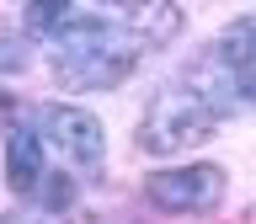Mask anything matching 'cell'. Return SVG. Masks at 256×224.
Wrapping results in <instances>:
<instances>
[{
    "label": "cell",
    "mask_w": 256,
    "mask_h": 224,
    "mask_svg": "<svg viewBox=\"0 0 256 224\" xmlns=\"http://www.w3.org/2000/svg\"><path fill=\"white\" fill-rule=\"evenodd\" d=\"M219 128V112L208 96H198L192 86H171L160 91L150 107H144V123H139V144L150 155H182V150H198V144L214 139Z\"/></svg>",
    "instance_id": "2"
},
{
    "label": "cell",
    "mask_w": 256,
    "mask_h": 224,
    "mask_svg": "<svg viewBox=\"0 0 256 224\" xmlns=\"http://www.w3.org/2000/svg\"><path fill=\"white\" fill-rule=\"evenodd\" d=\"M64 22H70V0H27V32L54 38Z\"/></svg>",
    "instance_id": "8"
},
{
    "label": "cell",
    "mask_w": 256,
    "mask_h": 224,
    "mask_svg": "<svg viewBox=\"0 0 256 224\" xmlns=\"http://www.w3.org/2000/svg\"><path fill=\"white\" fill-rule=\"evenodd\" d=\"M6 182L16 192L43 187V134L38 128H16L11 139H6Z\"/></svg>",
    "instance_id": "5"
},
{
    "label": "cell",
    "mask_w": 256,
    "mask_h": 224,
    "mask_svg": "<svg viewBox=\"0 0 256 224\" xmlns=\"http://www.w3.org/2000/svg\"><path fill=\"white\" fill-rule=\"evenodd\" d=\"M214 59L230 64L235 75H251V70H256V16H240V22H230V27L219 32Z\"/></svg>",
    "instance_id": "7"
},
{
    "label": "cell",
    "mask_w": 256,
    "mask_h": 224,
    "mask_svg": "<svg viewBox=\"0 0 256 224\" xmlns=\"http://www.w3.org/2000/svg\"><path fill=\"white\" fill-rule=\"evenodd\" d=\"M144 198L160 214H203L224 198V171L219 166H176V171H155L144 182Z\"/></svg>",
    "instance_id": "3"
},
{
    "label": "cell",
    "mask_w": 256,
    "mask_h": 224,
    "mask_svg": "<svg viewBox=\"0 0 256 224\" xmlns=\"http://www.w3.org/2000/svg\"><path fill=\"white\" fill-rule=\"evenodd\" d=\"M48 59L64 91H107L134 75L139 43H134V27H112L102 16H70L48 38Z\"/></svg>",
    "instance_id": "1"
},
{
    "label": "cell",
    "mask_w": 256,
    "mask_h": 224,
    "mask_svg": "<svg viewBox=\"0 0 256 224\" xmlns=\"http://www.w3.org/2000/svg\"><path fill=\"white\" fill-rule=\"evenodd\" d=\"M128 22H134V38H150V43H171L182 32V11L176 0H123Z\"/></svg>",
    "instance_id": "6"
},
{
    "label": "cell",
    "mask_w": 256,
    "mask_h": 224,
    "mask_svg": "<svg viewBox=\"0 0 256 224\" xmlns=\"http://www.w3.org/2000/svg\"><path fill=\"white\" fill-rule=\"evenodd\" d=\"M43 139L59 150L70 166H86V171H96L102 166V155H107V134H102V123H96L91 112L70 107V102H54V107H43Z\"/></svg>",
    "instance_id": "4"
},
{
    "label": "cell",
    "mask_w": 256,
    "mask_h": 224,
    "mask_svg": "<svg viewBox=\"0 0 256 224\" xmlns=\"http://www.w3.org/2000/svg\"><path fill=\"white\" fill-rule=\"evenodd\" d=\"M0 224H64V219L54 214V208H11Z\"/></svg>",
    "instance_id": "9"
}]
</instances>
